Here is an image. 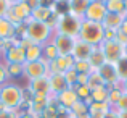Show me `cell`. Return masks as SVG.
I'll use <instances>...</instances> for the list:
<instances>
[{
	"mask_svg": "<svg viewBox=\"0 0 127 118\" xmlns=\"http://www.w3.org/2000/svg\"><path fill=\"white\" fill-rule=\"evenodd\" d=\"M108 87L101 86V87H96V89L90 91V99L92 102H108Z\"/></svg>",
	"mask_w": 127,
	"mask_h": 118,
	"instance_id": "25",
	"label": "cell"
},
{
	"mask_svg": "<svg viewBox=\"0 0 127 118\" xmlns=\"http://www.w3.org/2000/svg\"><path fill=\"white\" fill-rule=\"evenodd\" d=\"M124 8H126V13H127V0H124Z\"/></svg>",
	"mask_w": 127,
	"mask_h": 118,
	"instance_id": "52",
	"label": "cell"
},
{
	"mask_svg": "<svg viewBox=\"0 0 127 118\" xmlns=\"http://www.w3.org/2000/svg\"><path fill=\"white\" fill-rule=\"evenodd\" d=\"M8 8H10V3L6 2V0H0V18H3V16L6 15Z\"/></svg>",
	"mask_w": 127,
	"mask_h": 118,
	"instance_id": "38",
	"label": "cell"
},
{
	"mask_svg": "<svg viewBox=\"0 0 127 118\" xmlns=\"http://www.w3.org/2000/svg\"><path fill=\"white\" fill-rule=\"evenodd\" d=\"M48 83H50V91H52V94H55V96L69 87L68 83H66V79H64V75H61V73H50Z\"/></svg>",
	"mask_w": 127,
	"mask_h": 118,
	"instance_id": "15",
	"label": "cell"
},
{
	"mask_svg": "<svg viewBox=\"0 0 127 118\" xmlns=\"http://www.w3.org/2000/svg\"><path fill=\"white\" fill-rule=\"evenodd\" d=\"M19 117V110H3L0 112V118H18Z\"/></svg>",
	"mask_w": 127,
	"mask_h": 118,
	"instance_id": "36",
	"label": "cell"
},
{
	"mask_svg": "<svg viewBox=\"0 0 127 118\" xmlns=\"http://www.w3.org/2000/svg\"><path fill=\"white\" fill-rule=\"evenodd\" d=\"M77 100H79V97H77V94H76V91L72 89V87H68V89H64L63 92H60V94L55 96V102L58 104L60 107H64V109H68V110L71 109Z\"/></svg>",
	"mask_w": 127,
	"mask_h": 118,
	"instance_id": "13",
	"label": "cell"
},
{
	"mask_svg": "<svg viewBox=\"0 0 127 118\" xmlns=\"http://www.w3.org/2000/svg\"><path fill=\"white\" fill-rule=\"evenodd\" d=\"M101 52L105 53V58L108 63H118L119 60L122 58V45L118 42V40H105V42L100 45Z\"/></svg>",
	"mask_w": 127,
	"mask_h": 118,
	"instance_id": "5",
	"label": "cell"
},
{
	"mask_svg": "<svg viewBox=\"0 0 127 118\" xmlns=\"http://www.w3.org/2000/svg\"><path fill=\"white\" fill-rule=\"evenodd\" d=\"M6 70H5V65H0V86H3V84L6 83Z\"/></svg>",
	"mask_w": 127,
	"mask_h": 118,
	"instance_id": "40",
	"label": "cell"
},
{
	"mask_svg": "<svg viewBox=\"0 0 127 118\" xmlns=\"http://www.w3.org/2000/svg\"><path fill=\"white\" fill-rule=\"evenodd\" d=\"M29 91H31V94H37V96H50V97H52L48 76H40V78L32 79L31 83H29Z\"/></svg>",
	"mask_w": 127,
	"mask_h": 118,
	"instance_id": "12",
	"label": "cell"
},
{
	"mask_svg": "<svg viewBox=\"0 0 127 118\" xmlns=\"http://www.w3.org/2000/svg\"><path fill=\"white\" fill-rule=\"evenodd\" d=\"M114 40H118V42L121 44L122 47H124L126 44H127V34H124L121 29H118V31H116V37H114Z\"/></svg>",
	"mask_w": 127,
	"mask_h": 118,
	"instance_id": "37",
	"label": "cell"
},
{
	"mask_svg": "<svg viewBox=\"0 0 127 118\" xmlns=\"http://www.w3.org/2000/svg\"><path fill=\"white\" fill-rule=\"evenodd\" d=\"M69 2V13L76 18L84 19V15L87 11V6L90 5L92 0H68Z\"/></svg>",
	"mask_w": 127,
	"mask_h": 118,
	"instance_id": "17",
	"label": "cell"
},
{
	"mask_svg": "<svg viewBox=\"0 0 127 118\" xmlns=\"http://www.w3.org/2000/svg\"><path fill=\"white\" fill-rule=\"evenodd\" d=\"M18 118H35L34 113H31L29 110H26V112H23V113H19V117Z\"/></svg>",
	"mask_w": 127,
	"mask_h": 118,
	"instance_id": "43",
	"label": "cell"
},
{
	"mask_svg": "<svg viewBox=\"0 0 127 118\" xmlns=\"http://www.w3.org/2000/svg\"><path fill=\"white\" fill-rule=\"evenodd\" d=\"M50 34H52V28H50L47 23L35 21V19H32V18H29L28 21H26V37L31 40L32 44L43 45Z\"/></svg>",
	"mask_w": 127,
	"mask_h": 118,
	"instance_id": "3",
	"label": "cell"
},
{
	"mask_svg": "<svg viewBox=\"0 0 127 118\" xmlns=\"http://www.w3.org/2000/svg\"><path fill=\"white\" fill-rule=\"evenodd\" d=\"M109 112H111V107H109L108 102H92V104H89V117L90 118H103Z\"/></svg>",
	"mask_w": 127,
	"mask_h": 118,
	"instance_id": "16",
	"label": "cell"
},
{
	"mask_svg": "<svg viewBox=\"0 0 127 118\" xmlns=\"http://www.w3.org/2000/svg\"><path fill=\"white\" fill-rule=\"evenodd\" d=\"M72 89L76 91V94H77L79 100H84V102L89 105V104H92V99H90V89L89 86H74Z\"/></svg>",
	"mask_w": 127,
	"mask_h": 118,
	"instance_id": "31",
	"label": "cell"
},
{
	"mask_svg": "<svg viewBox=\"0 0 127 118\" xmlns=\"http://www.w3.org/2000/svg\"><path fill=\"white\" fill-rule=\"evenodd\" d=\"M74 70L77 71V75H90L93 71V68L90 66L89 60H76Z\"/></svg>",
	"mask_w": 127,
	"mask_h": 118,
	"instance_id": "30",
	"label": "cell"
},
{
	"mask_svg": "<svg viewBox=\"0 0 127 118\" xmlns=\"http://www.w3.org/2000/svg\"><path fill=\"white\" fill-rule=\"evenodd\" d=\"M124 21V15H118V13H106L105 19H103V28L105 29H111V31H118L122 26Z\"/></svg>",
	"mask_w": 127,
	"mask_h": 118,
	"instance_id": "18",
	"label": "cell"
},
{
	"mask_svg": "<svg viewBox=\"0 0 127 118\" xmlns=\"http://www.w3.org/2000/svg\"><path fill=\"white\" fill-rule=\"evenodd\" d=\"M3 110H6V107H5V105H3V104H2V102H0V112H3Z\"/></svg>",
	"mask_w": 127,
	"mask_h": 118,
	"instance_id": "50",
	"label": "cell"
},
{
	"mask_svg": "<svg viewBox=\"0 0 127 118\" xmlns=\"http://www.w3.org/2000/svg\"><path fill=\"white\" fill-rule=\"evenodd\" d=\"M89 63H90V66H92L93 70H98L101 65L106 63L105 53L101 52L100 47H93V52H92V55H90V58H89Z\"/></svg>",
	"mask_w": 127,
	"mask_h": 118,
	"instance_id": "21",
	"label": "cell"
},
{
	"mask_svg": "<svg viewBox=\"0 0 127 118\" xmlns=\"http://www.w3.org/2000/svg\"><path fill=\"white\" fill-rule=\"evenodd\" d=\"M55 3H56V0H39V6H43V8H50V10H53Z\"/></svg>",
	"mask_w": 127,
	"mask_h": 118,
	"instance_id": "39",
	"label": "cell"
},
{
	"mask_svg": "<svg viewBox=\"0 0 127 118\" xmlns=\"http://www.w3.org/2000/svg\"><path fill=\"white\" fill-rule=\"evenodd\" d=\"M87 86H89V89H90V91L96 89V87L105 86V81L101 79V76L98 75V71H96V70H93V71L89 75V83H87Z\"/></svg>",
	"mask_w": 127,
	"mask_h": 118,
	"instance_id": "29",
	"label": "cell"
},
{
	"mask_svg": "<svg viewBox=\"0 0 127 118\" xmlns=\"http://www.w3.org/2000/svg\"><path fill=\"white\" fill-rule=\"evenodd\" d=\"M0 102L8 110H18L23 102V89L13 83H5L0 86Z\"/></svg>",
	"mask_w": 127,
	"mask_h": 118,
	"instance_id": "2",
	"label": "cell"
},
{
	"mask_svg": "<svg viewBox=\"0 0 127 118\" xmlns=\"http://www.w3.org/2000/svg\"><path fill=\"white\" fill-rule=\"evenodd\" d=\"M77 39L84 40L92 47H100L105 40V28L101 23H93L82 19L81 23V31H79Z\"/></svg>",
	"mask_w": 127,
	"mask_h": 118,
	"instance_id": "1",
	"label": "cell"
},
{
	"mask_svg": "<svg viewBox=\"0 0 127 118\" xmlns=\"http://www.w3.org/2000/svg\"><path fill=\"white\" fill-rule=\"evenodd\" d=\"M103 118H119V115H118V112H116V110L111 109V112L106 113V117H103Z\"/></svg>",
	"mask_w": 127,
	"mask_h": 118,
	"instance_id": "44",
	"label": "cell"
},
{
	"mask_svg": "<svg viewBox=\"0 0 127 118\" xmlns=\"http://www.w3.org/2000/svg\"><path fill=\"white\" fill-rule=\"evenodd\" d=\"M108 104H109V107H114L116 104H118V100L121 99V96H122V87H121V84H118V86H113V87H108Z\"/></svg>",
	"mask_w": 127,
	"mask_h": 118,
	"instance_id": "26",
	"label": "cell"
},
{
	"mask_svg": "<svg viewBox=\"0 0 127 118\" xmlns=\"http://www.w3.org/2000/svg\"><path fill=\"white\" fill-rule=\"evenodd\" d=\"M121 87H122V91H124V92H127V79L126 81H121Z\"/></svg>",
	"mask_w": 127,
	"mask_h": 118,
	"instance_id": "46",
	"label": "cell"
},
{
	"mask_svg": "<svg viewBox=\"0 0 127 118\" xmlns=\"http://www.w3.org/2000/svg\"><path fill=\"white\" fill-rule=\"evenodd\" d=\"M15 34H16V26L11 21H8L5 16L0 18V39L2 40L15 39Z\"/></svg>",
	"mask_w": 127,
	"mask_h": 118,
	"instance_id": "19",
	"label": "cell"
},
{
	"mask_svg": "<svg viewBox=\"0 0 127 118\" xmlns=\"http://www.w3.org/2000/svg\"><path fill=\"white\" fill-rule=\"evenodd\" d=\"M69 113H71V118H90L89 117V105L84 100H77L69 109Z\"/></svg>",
	"mask_w": 127,
	"mask_h": 118,
	"instance_id": "20",
	"label": "cell"
},
{
	"mask_svg": "<svg viewBox=\"0 0 127 118\" xmlns=\"http://www.w3.org/2000/svg\"><path fill=\"white\" fill-rule=\"evenodd\" d=\"M53 13L56 16H63L69 13V2L68 0H56L55 6H53Z\"/></svg>",
	"mask_w": 127,
	"mask_h": 118,
	"instance_id": "32",
	"label": "cell"
},
{
	"mask_svg": "<svg viewBox=\"0 0 127 118\" xmlns=\"http://www.w3.org/2000/svg\"><path fill=\"white\" fill-rule=\"evenodd\" d=\"M3 44H5V40L0 39V52H2V49H3Z\"/></svg>",
	"mask_w": 127,
	"mask_h": 118,
	"instance_id": "51",
	"label": "cell"
},
{
	"mask_svg": "<svg viewBox=\"0 0 127 118\" xmlns=\"http://www.w3.org/2000/svg\"><path fill=\"white\" fill-rule=\"evenodd\" d=\"M24 75L29 78V81L40 78V76H48V63L45 60H35V62H26L24 63Z\"/></svg>",
	"mask_w": 127,
	"mask_h": 118,
	"instance_id": "7",
	"label": "cell"
},
{
	"mask_svg": "<svg viewBox=\"0 0 127 118\" xmlns=\"http://www.w3.org/2000/svg\"><path fill=\"white\" fill-rule=\"evenodd\" d=\"M58 57H60V53H58V50H56V47L53 45V42H45L42 45V58L45 60L47 63L56 60Z\"/></svg>",
	"mask_w": 127,
	"mask_h": 118,
	"instance_id": "22",
	"label": "cell"
},
{
	"mask_svg": "<svg viewBox=\"0 0 127 118\" xmlns=\"http://www.w3.org/2000/svg\"><path fill=\"white\" fill-rule=\"evenodd\" d=\"M63 75H64V79H66V83H68L69 87H74L76 84H77V71H76L74 68L68 70V71L63 73Z\"/></svg>",
	"mask_w": 127,
	"mask_h": 118,
	"instance_id": "34",
	"label": "cell"
},
{
	"mask_svg": "<svg viewBox=\"0 0 127 118\" xmlns=\"http://www.w3.org/2000/svg\"><path fill=\"white\" fill-rule=\"evenodd\" d=\"M122 55H124L126 58H127V44H126L124 47H122Z\"/></svg>",
	"mask_w": 127,
	"mask_h": 118,
	"instance_id": "48",
	"label": "cell"
},
{
	"mask_svg": "<svg viewBox=\"0 0 127 118\" xmlns=\"http://www.w3.org/2000/svg\"><path fill=\"white\" fill-rule=\"evenodd\" d=\"M96 71H98V75L101 76V79L105 81L106 87H113V86L121 84V79H119V76H118V71H116V65H114V63H108V62H106L105 65H101Z\"/></svg>",
	"mask_w": 127,
	"mask_h": 118,
	"instance_id": "8",
	"label": "cell"
},
{
	"mask_svg": "<svg viewBox=\"0 0 127 118\" xmlns=\"http://www.w3.org/2000/svg\"><path fill=\"white\" fill-rule=\"evenodd\" d=\"M3 55H5L6 63H21V65L26 63V49L21 47L19 44H15L10 49H6Z\"/></svg>",
	"mask_w": 127,
	"mask_h": 118,
	"instance_id": "11",
	"label": "cell"
},
{
	"mask_svg": "<svg viewBox=\"0 0 127 118\" xmlns=\"http://www.w3.org/2000/svg\"><path fill=\"white\" fill-rule=\"evenodd\" d=\"M35 60H42V45L31 44L26 47V62H35Z\"/></svg>",
	"mask_w": 127,
	"mask_h": 118,
	"instance_id": "24",
	"label": "cell"
},
{
	"mask_svg": "<svg viewBox=\"0 0 127 118\" xmlns=\"http://www.w3.org/2000/svg\"><path fill=\"white\" fill-rule=\"evenodd\" d=\"M81 23H82L81 18H76L71 13H68V15L58 16L55 31L60 32V34H64V36H69V37L77 39L79 31H81Z\"/></svg>",
	"mask_w": 127,
	"mask_h": 118,
	"instance_id": "4",
	"label": "cell"
},
{
	"mask_svg": "<svg viewBox=\"0 0 127 118\" xmlns=\"http://www.w3.org/2000/svg\"><path fill=\"white\" fill-rule=\"evenodd\" d=\"M106 13L108 11H106V6H105V3H103V0H92L90 5L87 6L84 19L93 21V23H103Z\"/></svg>",
	"mask_w": 127,
	"mask_h": 118,
	"instance_id": "6",
	"label": "cell"
},
{
	"mask_svg": "<svg viewBox=\"0 0 127 118\" xmlns=\"http://www.w3.org/2000/svg\"><path fill=\"white\" fill-rule=\"evenodd\" d=\"M116 65V71H118V76L121 81H126L127 79V58L126 57H122L121 60H119L118 63H114Z\"/></svg>",
	"mask_w": 127,
	"mask_h": 118,
	"instance_id": "33",
	"label": "cell"
},
{
	"mask_svg": "<svg viewBox=\"0 0 127 118\" xmlns=\"http://www.w3.org/2000/svg\"><path fill=\"white\" fill-rule=\"evenodd\" d=\"M119 118H127V112H118Z\"/></svg>",
	"mask_w": 127,
	"mask_h": 118,
	"instance_id": "47",
	"label": "cell"
},
{
	"mask_svg": "<svg viewBox=\"0 0 127 118\" xmlns=\"http://www.w3.org/2000/svg\"><path fill=\"white\" fill-rule=\"evenodd\" d=\"M74 37H69V36L64 34H60V32H55V37H53V45L56 47L60 57H66V55H71L72 52V47H74Z\"/></svg>",
	"mask_w": 127,
	"mask_h": 118,
	"instance_id": "9",
	"label": "cell"
},
{
	"mask_svg": "<svg viewBox=\"0 0 127 118\" xmlns=\"http://www.w3.org/2000/svg\"><path fill=\"white\" fill-rule=\"evenodd\" d=\"M23 2H24L31 10H34V8H37V6H39V0H23Z\"/></svg>",
	"mask_w": 127,
	"mask_h": 118,
	"instance_id": "42",
	"label": "cell"
},
{
	"mask_svg": "<svg viewBox=\"0 0 127 118\" xmlns=\"http://www.w3.org/2000/svg\"><path fill=\"white\" fill-rule=\"evenodd\" d=\"M6 2L10 3V5H15V3H18V2H21V0H6Z\"/></svg>",
	"mask_w": 127,
	"mask_h": 118,
	"instance_id": "49",
	"label": "cell"
},
{
	"mask_svg": "<svg viewBox=\"0 0 127 118\" xmlns=\"http://www.w3.org/2000/svg\"><path fill=\"white\" fill-rule=\"evenodd\" d=\"M0 57H2V52H0Z\"/></svg>",
	"mask_w": 127,
	"mask_h": 118,
	"instance_id": "53",
	"label": "cell"
},
{
	"mask_svg": "<svg viewBox=\"0 0 127 118\" xmlns=\"http://www.w3.org/2000/svg\"><path fill=\"white\" fill-rule=\"evenodd\" d=\"M40 117L42 118H56L58 117V104L55 102V99H52L48 102V105L42 110Z\"/></svg>",
	"mask_w": 127,
	"mask_h": 118,
	"instance_id": "28",
	"label": "cell"
},
{
	"mask_svg": "<svg viewBox=\"0 0 127 118\" xmlns=\"http://www.w3.org/2000/svg\"><path fill=\"white\" fill-rule=\"evenodd\" d=\"M74 57L72 55H66V57H58L56 60H53V62L48 63V75L50 73H66L68 70L74 68Z\"/></svg>",
	"mask_w": 127,
	"mask_h": 118,
	"instance_id": "10",
	"label": "cell"
},
{
	"mask_svg": "<svg viewBox=\"0 0 127 118\" xmlns=\"http://www.w3.org/2000/svg\"><path fill=\"white\" fill-rule=\"evenodd\" d=\"M113 110H116V112H127V92H122L121 99L113 107Z\"/></svg>",
	"mask_w": 127,
	"mask_h": 118,
	"instance_id": "35",
	"label": "cell"
},
{
	"mask_svg": "<svg viewBox=\"0 0 127 118\" xmlns=\"http://www.w3.org/2000/svg\"><path fill=\"white\" fill-rule=\"evenodd\" d=\"M119 29H121L124 34H127V18H124V21H122V26H121Z\"/></svg>",
	"mask_w": 127,
	"mask_h": 118,
	"instance_id": "45",
	"label": "cell"
},
{
	"mask_svg": "<svg viewBox=\"0 0 127 118\" xmlns=\"http://www.w3.org/2000/svg\"><path fill=\"white\" fill-rule=\"evenodd\" d=\"M89 83V75H77V84L76 86H87Z\"/></svg>",
	"mask_w": 127,
	"mask_h": 118,
	"instance_id": "41",
	"label": "cell"
},
{
	"mask_svg": "<svg viewBox=\"0 0 127 118\" xmlns=\"http://www.w3.org/2000/svg\"><path fill=\"white\" fill-rule=\"evenodd\" d=\"M92 52H93L92 45H89L87 42H84V40H81V39H76L71 55L74 57V60H89L90 55H92Z\"/></svg>",
	"mask_w": 127,
	"mask_h": 118,
	"instance_id": "14",
	"label": "cell"
},
{
	"mask_svg": "<svg viewBox=\"0 0 127 118\" xmlns=\"http://www.w3.org/2000/svg\"><path fill=\"white\" fill-rule=\"evenodd\" d=\"M108 13H118V15H124V0H103Z\"/></svg>",
	"mask_w": 127,
	"mask_h": 118,
	"instance_id": "23",
	"label": "cell"
},
{
	"mask_svg": "<svg viewBox=\"0 0 127 118\" xmlns=\"http://www.w3.org/2000/svg\"><path fill=\"white\" fill-rule=\"evenodd\" d=\"M5 70L8 78H19L24 73V65H21V63H6Z\"/></svg>",
	"mask_w": 127,
	"mask_h": 118,
	"instance_id": "27",
	"label": "cell"
}]
</instances>
